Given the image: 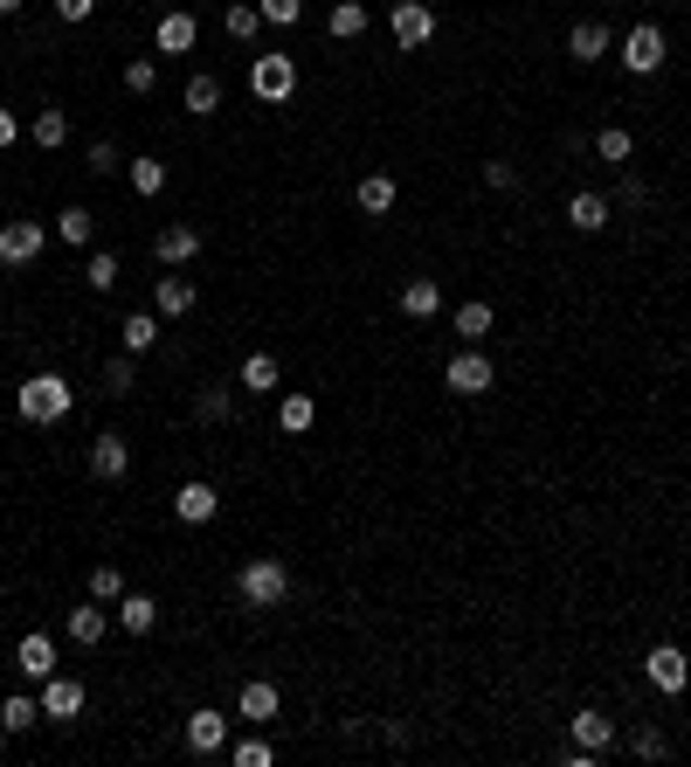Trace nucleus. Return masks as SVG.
I'll use <instances>...</instances> for the list:
<instances>
[{"label":"nucleus","instance_id":"4be33fe9","mask_svg":"<svg viewBox=\"0 0 691 767\" xmlns=\"http://www.w3.org/2000/svg\"><path fill=\"white\" fill-rule=\"evenodd\" d=\"M118 623H125V636H153L159 602H153V595H132V588H125V595H118Z\"/></svg>","mask_w":691,"mask_h":767},{"label":"nucleus","instance_id":"f704fd0d","mask_svg":"<svg viewBox=\"0 0 691 767\" xmlns=\"http://www.w3.org/2000/svg\"><path fill=\"white\" fill-rule=\"evenodd\" d=\"M35 719H42V699H22V691H8V705H0V726H8V733H28Z\"/></svg>","mask_w":691,"mask_h":767},{"label":"nucleus","instance_id":"a18cd8bd","mask_svg":"<svg viewBox=\"0 0 691 767\" xmlns=\"http://www.w3.org/2000/svg\"><path fill=\"white\" fill-rule=\"evenodd\" d=\"M235 767H270V746L264 740H235Z\"/></svg>","mask_w":691,"mask_h":767},{"label":"nucleus","instance_id":"6e6552de","mask_svg":"<svg viewBox=\"0 0 691 767\" xmlns=\"http://www.w3.org/2000/svg\"><path fill=\"white\" fill-rule=\"evenodd\" d=\"M387 35H395L401 49H422L428 35H436V14H428V0H395V8H387Z\"/></svg>","mask_w":691,"mask_h":767},{"label":"nucleus","instance_id":"79ce46f5","mask_svg":"<svg viewBox=\"0 0 691 767\" xmlns=\"http://www.w3.org/2000/svg\"><path fill=\"white\" fill-rule=\"evenodd\" d=\"M104 387H111V395H132V387H139L132 381V353H118V360L104 367Z\"/></svg>","mask_w":691,"mask_h":767},{"label":"nucleus","instance_id":"4468645a","mask_svg":"<svg viewBox=\"0 0 691 767\" xmlns=\"http://www.w3.org/2000/svg\"><path fill=\"white\" fill-rule=\"evenodd\" d=\"M14 670H22L28 685H42V678H55V636H22V643H14Z\"/></svg>","mask_w":691,"mask_h":767},{"label":"nucleus","instance_id":"4c0bfd02","mask_svg":"<svg viewBox=\"0 0 691 767\" xmlns=\"http://www.w3.org/2000/svg\"><path fill=\"white\" fill-rule=\"evenodd\" d=\"M153 84H159V63L153 55H132V63H125V90H132V98H153Z\"/></svg>","mask_w":691,"mask_h":767},{"label":"nucleus","instance_id":"72a5a7b5","mask_svg":"<svg viewBox=\"0 0 691 767\" xmlns=\"http://www.w3.org/2000/svg\"><path fill=\"white\" fill-rule=\"evenodd\" d=\"M484 332H491V305H484V297H471V305H457V340H463V346H477Z\"/></svg>","mask_w":691,"mask_h":767},{"label":"nucleus","instance_id":"b1692460","mask_svg":"<svg viewBox=\"0 0 691 767\" xmlns=\"http://www.w3.org/2000/svg\"><path fill=\"white\" fill-rule=\"evenodd\" d=\"M180 104L194 111V118H215V111H221V77H208V69H201V77H187Z\"/></svg>","mask_w":691,"mask_h":767},{"label":"nucleus","instance_id":"423d86ee","mask_svg":"<svg viewBox=\"0 0 691 767\" xmlns=\"http://www.w3.org/2000/svg\"><path fill=\"white\" fill-rule=\"evenodd\" d=\"M249 90L264 104H284L297 90V63H291V55H256V63H249Z\"/></svg>","mask_w":691,"mask_h":767},{"label":"nucleus","instance_id":"a211bd4d","mask_svg":"<svg viewBox=\"0 0 691 767\" xmlns=\"http://www.w3.org/2000/svg\"><path fill=\"white\" fill-rule=\"evenodd\" d=\"M609 42H615L609 22H574V28H567V55H574V63H602Z\"/></svg>","mask_w":691,"mask_h":767},{"label":"nucleus","instance_id":"2eb2a0df","mask_svg":"<svg viewBox=\"0 0 691 767\" xmlns=\"http://www.w3.org/2000/svg\"><path fill=\"white\" fill-rule=\"evenodd\" d=\"M153 42H159V55H187L201 42V22L187 8H174V14H159V28H153Z\"/></svg>","mask_w":691,"mask_h":767},{"label":"nucleus","instance_id":"aec40b11","mask_svg":"<svg viewBox=\"0 0 691 767\" xmlns=\"http://www.w3.org/2000/svg\"><path fill=\"white\" fill-rule=\"evenodd\" d=\"M609 215H615V201H609V194H574V201H567V221H574L581 235H602V229H609Z\"/></svg>","mask_w":691,"mask_h":767},{"label":"nucleus","instance_id":"e433bc0d","mask_svg":"<svg viewBox=\"0 0 691 767\" xmlns=\"http://www.w3.org/2000/svg\"><path fill=\"white\" fill-rule=\"evenodd\" d=\"M256 14H264V28H297L305 22V0H256Z\"/></svg>","mask_w":691,"mask_h":767},{"label":"nucleus","instance_id":"c03bdc74","mask_svg":"<svg viewBox=\"0 0 691 767\" xmlns=\"http://www.w3.org/2000/svg\"><path fill=\"white\" fill-rule=\"evenodd\" d=\"M49 8H55V22H90L98 0H49Z\"/></svg>","mask_w":691,"mask_h":767},{"label":"nucleus","instance_id":"cd10ccee","mask_svg":"<svg viewBox=\"0 0 691 767\" xmlns=\"http://www.w3.org/2000/svg\"><path fill=\"white\" fill-rule=\"evenodd\" d=\"M55 235H63L69 250H90V235H98V221H90V208H77V201H69V208L55 215Z\"/></svg>","mask_w":691,"mask_h":767},{"label":"nucleus","instance_id":"f8f14e48","mask_svg":"<svg viewBox=\"0 0 691 767\" xmlns=\"http://www.w3.org/2000/svg\"><path fill=\"white\" fill-rule=\"evenodd\" d=\"M221 746H229V713H215V705L187 713V754H221Z\"/></svg>","mask_w":691,"mask_h":767},{"label":"nucleus","instance_id":"ddd939ff","mask_svg":"<svg viewBox=\"0 0 691 767\" xmlns=\"http://www.w3.org/2000/svg\"><path fill=\"white\" fill-rule=\"evenodd\" d=\"M35 699H42V719H63V726L84 713V685L63 678V670H55V678H42V691H35Z\"/></svg>","mask_w":691,"mask_h":767},{"label":"nucleus","instance_id":"0eeeda50","mask_svg":"<svg viewBox=\"0 0 691 767\" xmlns=\"http://www.w3.org/2000/svg\"><path fill=\"white\" fill-rule=\"evenodd\" d=\"M443 381L457 387V395H491V381H498V367L484 360L477 346H463V353H450V367H443Z\"/></svg>","mask_w":691,"mask_h":767},{"label":"nucleus","instance_id":"2f4dec72","mask_svg":"<svg viewBox=\"0 0 691 767\" xmlns=\"http://www.w3.org/2000/svg\"><path fill=\"white\" fill-rule=\"evenodd\" d=\"M395 194H401V187L387 180V174H367V180H360V194H353V201H360L367 215H387V208H395Z\"/></svg>","mask_w":691,"mask_h":767},{"label":"nucleus","instance_id":"37998d69","mask_svg":"<svg viewBox=\"0 0 691 767\" xmlns=\"http://www.w3.org/2000/svg\"><path fill=\"white\" fill-rule=\"evenodd\" d=\"M484 187H498V194H506V187H519V166H506V159H484Z\"/></svg>","mask_w":691,"mask_h":767},{"label":"nucleus","instance_id":"dca6fc26","mask_svg":"<svg viewBox=\"0 0 691 767\" xmlns=\"http://www.w3.org/2000/svg\"><path fill=\"white\" fill-rule=\"evenodd\" d=\"M567 733H574V746H581V754H609V746H615V719L588 705V713L567 719Z\"/></svg>","mask_w":691,"mask_h":767},{"label":"nucleus","instance_id":"a878e982","mask_svg":"<svg viewBox=\"0 0 691 767\" xmlns=\"http://www.w3.org/2000/svg\"><path fill=\"white\" fill-rule=\"evenodd\" d=\"M325 28H332V42H360V35H367V8H360V0H332Z\"/></svg>","mask_w":691,"mask_h":767},{"label":"nucleus","instance_id":"de8ad7c7","mask_svg":"<svg viewBox=\"0 0 691 767\" xmlns=\"http://www.w3.org/2000/svg\"><path fill=\"white\" fill-rule=\"evenodd\" d=\"M90 174H118V145H111V139L90 145Z\"/></svg>","mask_w":691,"mask_h":767},{"label":"nucleus","instance_id":"412c9836","mask_svg":"<svg viewBox=\"0 0 691 767\" xmlns=\"http://www.w3.org/2000/svg\"><path fill=\"white\" fill-rule=\"evenodd\" d=\"M443 311V284L436 277H408L401 284V318H436Z\"/></svg>","mask_w":691,"mask_h":767},{"label":"nucleus","instance_id":"a19ab883","mask_svg":"<svg viewBox=\"0 0 691 767\" xmlns=\"http://www.w3.org/2000/svg\"><path fill=\"white\" fill-rule=\"evenodd\" d=\"M118 595H125L118 567H90V602H118Z\"/></svg>","mask_w":691,"mask_h":767},{"label":"nucleus","instance_id":"1a4fd4ad","mask_svg":"<svg viewBox=\"0 0 691 767\" xmlns=\"http://www.w3.org/2000/svg\"><path fill=\"white\" fill-rule=\"evenodd\" d=\"M42 242H49L42 221H8V229H0V264H8V270L35 264V256H42Z\"/></svg>","mask_w":691,"mask_h":767},{"label":"nucleus","instance_id":"c9c22d12","mask_svg":"<svg viewBox=\"0 0 691 767\" xmlns=\"http://www.w3.org/2000/svg\"><path fill=\"white\" fill-rule=\"evenodd\" d=\"M125 180H132V194L153 201L159 187H166V166H159V159H132V166H125Z\"/></svg>","mask_w":691,"mask_h":767},{"label":"nucleus","instance_id":"9d476101","mask_svg":"<svg viewBox=\"0 0 691 767\" xmlns=\"http://www.w3.org/2000/svg\"><path fill=\"white\" fill-rule=\"evenodd\" d=\"M221 512V491H215V484H201V477H187L180 484V491H174V519H180V526H208V519Z\"/></svg>","mask_w":691,"mask_h":767},{"label":"nucleus","instance_id":"393cba45","mask_svg":"<svg viewBox=\"0 0 691 767\" xmlns=\"http://www.w3.org/2000/svg\"><path fill=\"white\" fill-rule=\"evenodd\" d=\"M277 381H284V367H277L270 353H249V360H242V395H277Z\"/></svg>","mask_w":691,"mask_h":767},{"label":"nucleus","instance_id":"6ab92c4d","mask_svg":"<svg viewBox=\"0 0 691 767\" xmlns=\"http://www.w3.org/2000/svg\"><path fill=\"white\" fill-rule=\"evenodd\" d=\"M194 305H201V291L187 284V277H159V284H153V311L159 318H187Z\"/></svg>","mask_w":691,"mask_h":767},{"label":"nucleus","instance_id":"c756f323","mask_svg":"<svg viewBox=\"0 0 691 767\" xmlns=\"http://www.w3.org/2000/svg\"><path fill=\"white\" fill-rule=\"evenodd\" d=\"M104 629H111V615H104V609H69V643L98 650V643H104Z\"/></svg>","mask_w":691,"mask_h":767},{"label":"nucleus","instance_id":"f03ea898","mask_svg":"<svg viewBox=\"0 0 691 767\" xmlns=\"http://www.w3.org/2000/svg\"><path fill=\"white\" fill-rule=\"evenodd\" d=\"M235 595H242V609H284V595H291V567L284 560H249V567L235 574Z\"/></svg>","mask_w":691,"mask_h":767},{"label":"nucleus","instance_id":"ea45409f","mask_svg":"<svg viewBox=\"0 0 691 767\" xmlns=\"http://www.w3.org/2000/svg\"><path fill=\"white\" fill-rule=\"evenodd\" d=\"M229 408H235L229 387H201V395H194V416L201 422H229Z\"/></svg>","mask_w":691,"mask_h":767},{"label":"nucleus","instance_id":"7ed1b4c3","mask_svg":"<svg viewBox=\"0 0 691 767\" xmlns=\"http://www.w3.org/2000/svg\"><path fill=\"white\" fill-rule=\"evenodd\" d=\"M664 55H670V42H664L657 22H637V28L623 35V69H629V77H657Z\"/></svg>","mask_w":691,"mask_h":767},{"label":"nucleus","instance_id":"9b49d317","mask_svg":"<svg viewBox=\"0 0 691 767\" xmlns=\"http://www.w3.org/2000/svg\"><path fill=\"white\" fill-rule=\"evenodd\" d=\"M125 471H132V443L118 436V429H104L98 443H90V477H104V484H118Z\"/></svg>","mask_w":691,"mask_h":767},{"label":"nucleus","instance_id":"f257e3e1","mask_svg":"<svg viewBox=\"0 0 691 767\" xmlns=\"http://www.w3.org/2000/svg\"><path fill=\"white\" fill-rule=\"evenodd\" d=\"M69 408H77V387H69L63 373H28V381L14 387V416H22V422H35V429L63 422Z\"/></svg>","mask_w":691,"mask_h":767},{"label":"nucleus","instance_id":"39448f33","mask_svg":"<svg viewBox=\"0 0 691 767\" xmlns=\"http://www.w3.org/2000/svg\"><path fill=\"white\" fill-rule=\"evenodd\" d=\"M201 250H208V235H201L194 221H166V229L153 235V256H159L166 270H187V264H194Z\"/></svg>","mask_w":691,"mask_h":767},{"label":"nucleus","instance_id":"09e8293b","mask_svg":"<svg viewBox=\"0 0 691 767\" xmlns=\"http://www.w3.org/2000/svg\"><path fill=\"white\" fill-rule=\"evenodd\" d=\"M615 201H623V208H643V180H637V174H623V187H615Z\"/></svg>","mask_w":691,"mask_h":767},{"label":"nucleus","instance_id":"c85d7f7f","mask_svg":"<svg viewBox=\"0 0 691 767\" xmlns=\"http://www.w3.org/2000/svg\"><path fill=\"white\" fill-rule=\"evenodd\" d=\"M159 346V311H125V353H153Z\"/></svg>","mask_w":691,"mask_h":767},{"label":"nucleus","instance_id":"20e7f679","mask_svg":"<svg viewBox=\"0 0 691 767\" xmlns=\"http://www.w3.org/2000/svg\"><path fill=\"white\" fill-rule=\"evenodd\" d=\"M643 678H650V691H664V699H678V691L691 685V657H684L678 643H657V650H650V657H643Z\"/></svg>","mask_w":691,"mask_h":767},{"label":"nucleus","instance_id":"f3484780","mask_svg":"<svg viewBox=\"0 0 691 767\" xmlns=\"http://www.w3.org/2000/svg\"><path fill=\"white\" fill-rule=\"evenodd\" d=\"M277 705H284V699H277V685H264V678L235 691V719H249V726H270V719H277Z\"/></svg>","mask_w":691,"mask_h":767},{"label":"nucleus","instance_id":"49530a36","mask_svg":"<svg viewBox=\"0 0 691 767\" xmlns=\"http://www.w3.org/2000/svg\"><path fill=\"white\" fill-rule=\"evenodd\" d=\"M637 754H643V760H664V754H670V740L657 733V726H643V733H637Z\"/></svg>","mask_w":691,"mask_h":767},{"label":"nucleus","instance_id":"473e14b6","mask_svg":"<svg viewBox=\"0 0 691 767\" xmlns=\"http://www.w3.org/2000/svg\"><path fill=\"white\" fill-rule=\"evenodd\" d=\"M594 153H602L609 166H629V159H637V139H629V125H609V132H594Z\"/></svg>","mask_w":691,"mask_h":767},{"label":"nucleus","instance_id":"3c124183","mask_svg":"<svg viewBox=\"0 0 691 767\" xmlns=\"http://www.w3.org/2000/svg\"><path fill=\"white\" fill-rule=\"evenodd\" d=\"M28 8V0H0V14H22Z\"/></svg>","mask_w":691,"mask_h":767},{"label":"nucleus","instance_id":"58836bf2","mask_svg":"<svg viewBox=\"0 0 691 767\" xmlns=\"http://www.w3.org/2000/svg\"><path fill=\"white\" fill-rule=\"evenodd\" d=\"M84 284H90V291H111V284H118V256H111V250H90Z\"/></svg>","mask_w":691,"mask_h":767},{"label":"nucleus","instance_id":"5701e85b","mask_svg":"<svg viewBox=\"0 0 691 767\" xmlns=\"http://www.w3.org/2000/svg\"><path fill=\"white\" fill-rule=\"evenodd\" d=\"M28 139L35 145H42V153H63V145H69V111H35V125H28Z\"/></svg>","mask_w":691,"mask_h":767},{"label":"nucleus","instance_id":"8fccbe9b","mask_svg":"<svg viewBox=\"0 0 691 767\" xmlns=\"http://www.w3.org/2000/svg\"><path fill=\"white\" fill-rule=\"evenodd\" d=\"M14 139H22V125H14V111H8V104H0V153H8V145H14Z\"/></svg>","mask_w":691,"mask_h":767},{"label":"nucleus","instance_id":"bb28decb","mask_svg":"<svg viewBox=\"0 0 691 767\" xmlns=\"http://www.w3.org/2000/svg\"><path fill=\"white\" fill-rule=\"evenodd\" d=\"M311 422H319V401H311V395H284V401H277V429H284V436H305Z\"/></svg>","mask_w":691,"mask_h":767},{"label":"nucleus","instance_id":"7c9ffc66","mask_svg":"<svg viewBox=\"0 0 691 767\" xmlns=\"http://www.w3.org/2000/svg\"><path fill=\"white\" fill-rule=\"evenodd\" d=\"M221 28H229V42H256V35H264V14H256V0H235V8L221 14Z\"/></svg>","mask_w":691,"mask_h":767}]
</instances>
